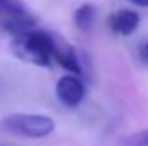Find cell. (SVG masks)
Segmentation results:
<instances>
[{
	"instance_id": "cell-1",
	"label": "cell",
	"mask_w": 148,
	"mask_h": 146,
	"mask_svg": "<svg viewBox=\"0 0 148 146\" xmlns=\"http://www.w3.org/2000/svg\"><path fill=\"white\" fill-rule=\"evenodd\" d=\"M10 48L12 53L38 67H50L52 65V53H50V46H48V31L40 29V28H31L26 29L23 33L12 35L10 41Z\"/></svg>"
},
{
	"instance_id": "cell-2",
	"label": "cell",
	"mask_w": 148,
	"mask_h": 146,
	"mask_svg": "<svg viewBox=\"0 0 148 146\" xmlns=\"http://www.w3.org/2000/svg\"><path fill=\"white\" fill-rule=\"evenodd\" d=\"M55 122L47 115H31V113H12L0 120V131L21 136V138H31L40 139L47 138L53 132Z\"/></svg>"
},
{
	"instance_id": "cell-3",
	"label": "cell",
	"mask_w": 148,
	"mask_h": 146,
	"mask_svg": "<svg viewBox=\"0 0 148 146\" xmlns=\"http://www.w3.org/2000/svg\"><path fill=\"white\" fill-rule=\"evenodd\" d=\"M48 46H50L52 59L60 67H64L66 71L76 74V76L83 74V64L79 60V55L67 40H64L60 35L48 31Z\"/></svg>"
},
{
	"instance_id": "cell-4",
	"label": "cell",
	"mask_w": 148,
	"mask_h": 146,
	"mask_svg": "<svg viewBox=\"0 0 148 146\" xmlns=\"http://www.w3.org/2000/svg\"><path fill=\"white\" fill-rule=\"evenodd\" d=\"M55 95H57V98L60 100L62 105L74 108L83 102V98L86 95V89H84L83 81L76 74H67V76H62L57 81Z\"/></svg>"
},
{
	"instance_id": "cell-5",
	"label": "cell",
	"mask_w": 148,
	"mask_h": 146,
	"mask_svg": "<svg viewBox=\"0 0 148 146\" xmlns=\"http://www.w3.org/2000/svg\"><path fill=\"white\" fill-rule=\"evenodd\" d=\"M109 26H110V29L115 35L129 36L140 26V16H138V12L129 10V9L117 10L109 17Z\"/></svg>"
},
{
	"instance_id": "cell-6",
	"label": "cell",
	"mask_w": 148,
	"mask_h": 146,
	"mask_svg": "<svg viewBox=\"0 0 148 146\" xmlns=\"http://www.w3.org/2000/svg\"><path fill=\"white\" fill-rule=\"evenodd\" d=\"M97 17V9L91 3H83L74 12V24L79 31H90Z\"/></svg>"
},
{
	"instance_id": "cell-7",
	"label": "cell",
	"mask_w": 148,
	"mask_h": 146,
	"mask_svg": "<svg viewBox=\"0 0 148 146\" xmlns=\"http://www.w3.org/2000/svg\"><path fill=\"white\" fill-rule=\"evenodd\" d=\"M28 9L23 5L21 0H0V17L2 19H9V17H16L21 14H26Z\"/></svg>"
},
{
	"instance_id": "cell-8",
	"label": "cell",
	"mask_w": 148,
	"mask_h": 146,
	"mask_svg": "<svg viewBox=\"0 0 148 146\" xmlns=\"http://www.w3.org/2000/svg\"><path fill=\"white\" fill-rule=\"evenodd\" d=\"M119 146H148V129L133 132L121 139Z\"/></svg>"
},
{
	"instance_id": "cell-9",
	"label": "cell",
	"mask_w": 148,
	"mask_h": 146,
	"mask_svg": "<svg viewBox=\"0 0 148 146\" xmlns=\"http://www.w3.org/2000/svg\"><path fill=\"white\" fill-rule=\"evenodd\" d=\"M129 2L138 5V7H148V0H129Z\"/></svg>"
},
{
	"instance_id": "cell-10",
	"label": "cell",
	"mask_w": 148,
	"mask_h": 146,
	"mask_svg": "<svg viewBox=\"0 0 148 146\" xmlns=\"http://www.w3.org/2000/svg\"><path fill=\"white\" fill-rule=\"evenodd\" d=\"M141 57H143V60L148 64V43L143 46V50H141Z\"/></svg>"
}]
</instances>
